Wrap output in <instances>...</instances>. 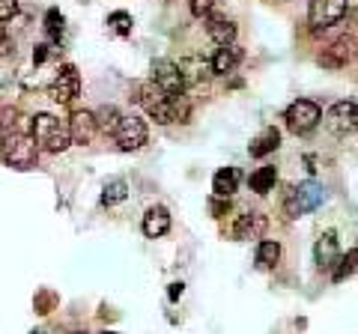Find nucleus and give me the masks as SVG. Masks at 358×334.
Listing matches in <instances>:
<instances>
[{
  "mask_svg": "<svg viewBox=\"0 0 358 334\" xmlns=\"http://www.w3.org/2000/svg\"><path fill=\"white\" fill-rule=\"evenodd\" d=\"M0 147H3V161L13 170H30L36 164L39 143L33 138V126H18L15 114H6V122L0 129Z\"/></svg>",
  "mask_w": 358,
  "mask_h": 334,
  "instance_id": "obj_1",
  "label": "nucleus"
},
{
  "mask_svg": "<svg viewBox=\"0 0 358 334\" xmlns=\"http://www.w3.org/2000/svg\"><path fill=\"white\" fill-rule=\"evenodd\" d=\"M141 105L155 122H162V126H171V122L188 117V108L179 105V96L164 93L162 87L152 84V81L141 87Z\"/></svg>",
  "mask_w": 358,
  "mask_h": 334,
  "instance_id": "obj_2",
  "label": "nucleus"
},
{
  "mask_svg": "<svg viewBox=\"0 0 358 334\" xmlns=\"http://www.w3.org/2000/svg\"><path fill=\"white\" fill-rule=\"evenodd\" d=\"M30 126H33V138H36L39 150L57 155V152H66L72 147L69 122H63V119L51 117V114H36L30 119Z\"/></svg>",
  "mask_w": 358,
  "mask_h": 334,
  "instance_id": "obj_3",
  "label": "nucleus"
},
{
  "mask_svg": "<svg viewBox=\"0 0 358 334\" xmlns=\"http://www.w3.org/2000/svg\"><path fill=\"white\" fill-rule=\"evenodd\" d=\"M322 200H326V188H322L320 182H313V180L299 182L293 191H289L287 203H284L287 218H301L305 212H313V209H317Z\"/></svg>",
  "mask_w": 358,
  "mask_h": 334,
  "instance_id": "obj_4",
  "label": "nucleus"
},
{
  "mask_svg": "<svg viewBox=\"0 0 358 334\" xmlns=\"http://www.w3.org/2000/svg\"><path fill=\"white\" fill-rule=\"evenodd\" d=\"M284 119H287V129L293 131V135H308V131H313L320 126L322 110L317 102H310V99H296V102L287 108Z\"/></svg>",
  "mask_w": 358,
  "mask_h": 334,
  "instance_id": "obj_5",
  "label": "nucleus"
},
{
  "mask_svg": "<svg viewBox=\"0 0 358 334\" xmlns=\"http://www.w3.org/2000/svg\"><path fill=\"white\" fill-rule=\"evenodd\" d=\"M346 9H350L346 0H310L308 21H310L313 30H326L331 24H338V21L346 15Z\"/></svg>",
  "mask_w": 358,
  "mask_h": 334,
  "instance_id": "obj_6",
  "label": "nucleus"
},
{
  "mask_svg": "<svg viewBox=\"0 0 358 334\" xmlns=\"http://www.w3.org/2000/svg\"><path fill=\"white\" fill-rule=\"evenodd\" d=\"M147 138H150L147 122L138 119V117H122V122L114 131V143H117V150H122V152L141 150L143 143H147Z\"/></svg>",
  "mask_w": 358,
  "mask_h": 334,
  "instance_id": "obj_7",
  "label": "nucleus"
},
{
  "mask_svg": "<svg viewBox=\"0 0 358 334\" xmlns=\"http://www.w3.org/2000/svg\"><path fill=\"white\" fill-rule=\"evenodd\" d=\"M152 84H159L164 93H171V96H182L185 90V72H182V66L173 63V60H155L152 63Z\"/></svg>",
  "mask_w": 358,
  "mask_h": 334,
  "instance_id": "obj_8",
  "label": "nucleus"
},
{
  "mask_svg": "<svg viewBox=\"0 0 358 334\" xmlns=\"http://www.w3.org/2000/svg\"><path fill=\"white\" fill-rule=\"evenodd\" d=\"M48 93L60 105H69L72 99H78V93H81V75H78L75 66H63L57 78H54V84L48 87Z\"/></svg>",
  "mask_w": 358,
  "mask_h": 334,
  "instance_id": "obj_9",
  "label": "nucleus"
},
{
  "mask_svg": "<svg viewBox=\"0 0 358 334\" xmlns=\"http://www.w3.org/2000/svg\"><path fill=\"white\" fill-rule=\"evenodd\" d=\"M326 126L334 135H350V131L358 129V110L355 102H334L326 114Z\"/></svg>",
  "mask_w": 358,
  "mask_h": 334,
  "instance_id": "obj_10",
  "label": "nucleus"
},
{
  "mask_svg": "<svg viewBox=\"0 0 358 334\" xmlns=\"http://www.w3.org/2000/svg\"><path fill=\"white\" fill-rule=\"evenodd\" d=\"M313 260H317L320 272H334V266L341 263V245H338V236H334L331 230L320 236L317 248H313Z\"/></svg>",
  "mask_w": 358,
  "mask_h": 334,
  "instance_id": "obj_11",
  "label": "nucleus"
},
{
  "mask_svg": "<svg viewBox=\"0 0 358 334\" xmlns=\"http://www.w3.org/2000/svg\"><path fill=\"white\" fill-rule=\"evenodd\" d=\"M69 131H72V143H81V147H87V143L96 138V131H99L96 114H93V110H75L72 119H69Z\"/></svg>",
  "mask_w": 358,
  "mask_h": 334,
  "instance_id": "obj_12",
  "label": "nucleus"
},
{
  "mask_svg": "<svg viewBox=\"0 0 358 334\" xmlns=\"http://www.w3.org/2000/svg\"><path fill=\"white\" fill-rule=\"evenodd\" d=\"M141 230H143L147 239L164 236V233L171 230V212H167L164 206H150L147 215H143V221H141Z\"/></svg>",
  "mask_w": 358,
  "mask_h": 334,
  "instance_id": "obj_13",
  "label": "nucleus"
},
{
  "mask_svg": "<svg viewBox=\"0 0 358 334\" xmlns=\"http://www.w3.org/2000/svg\"><path fill=\"white\" fill-rule=\"evenodd\" d=\"M266 215L263 212H245L239 215L236 221V227H233V236H236L239 242H248V239H260L263 233H266Z\"/></svg>",
  "mask_w": 358,
  "mask_h": 334,
  "instance_id": "obj_14",
  "label": "nucleus"
},
{
  "mask_svg": "<svg viewBox=\"0 0 358 334\" xmlns=\"http://www.w3.org/2000/svg\"><path fill=\"white\" fill-rule=\"evenodd\" d=\"M239 60H242V48L236 45V42H233V45H218L215 57L209 60V69L215 75H230L239 66Z\"/></svg>",
  "mask_w": 358,
  "mask_h": 334,
  "instance_id": "obj_15",
  "label": "nucleus"
},
{
  "mask_svg": "<svg viewBox=\"0 0 358 334\" xmlns=\"http://www.w3.org/2000/svg\"><path fill=\"white\" fill-rule=\"evenodd\" d=\"M206 33L215 45H233V42H236V24H233L230 18H221V15L206 18Z\"/></svg>",
  "mask_w": 358,
  "mask_h": 334,
  "instance_id": "obj_16",
  "label": "nucleus"
},
{
  "mask_svg": "<svg viewBox=\"0 0 358 334\" xmlns=\"http://www.w3.org/2000/svg\"><path fill=\"white\" fill-rule=\"evenodd\" d=\"M278 147H281V131H278V129H263L260 135L251 140L248 152H251V159H266V155L275 152Z\"/></svg>",
  "mask_w": 358,
  "mask_h": 334,
  "instance_id": "obj_17",
  "label": "nucleus"
},
{
  "mask_svg": "<svg viewBox=\"0 0 358 334\" xmlns=\"http://www.w3.org/2000/svg\"><path fill=\"white\" fill-rule=\"evenodd\" d=\"M239 188V170L236 167H221V170L212 176V191L215 197H233Z\"/></svg>",
  "mask_w": 358,
  "mask_h": 334,
  "instance_id": "obj_18",
  "label": "nucleus"
},
{
  "mask_svg": "<svg viewBox=\"0 0 358 334\" xmlns=\"http://www.w3.org/2000/svg\"><path fill=\"white\" fill-rule=\"evenodd\" d=\"M275 182H278V170H275L272 164L257 167V170L251 173V180H248V185H251L254 194H268V191L275 188Z\"/></svg>",
  "mask_w": 358,
  "mask_h": 334,
  "instance_id": "obj_19",
  "label": "nucleus"
},
{
  "mask_svg": "<svg viewBox=\"0 0 358 334\" xmlns=\"http://www.w3.org/2000/svg\"><path fill=\"white\" fill-rule=\"evenodd\" d=\"M278 260H281V245L278 242L266 239L257 245V266H260V269H275Z\"/></svg>",
  "mask_w": 358,
  "mask_h": 334,
  "instance_id": "obj_20",
  "label": "nucleus"
},
{
  "mask_svg": "<svg viewBox=\"0 0 358 334\" xmlns=\"http://www.w3.org/2000/svg\"><path fill=\"white\" fill-rule=\"evenodd\" d=\"M126 197H129V185H126V180H110V182H105V188H102V206L122 203Z\"/></svg>",
  "mask_w": 358,
  "mask_h": 334,
  "instance_id": "obj_21",
  "label": "nucleus"
},
{
  "mask_svg": "<svg viewBox=\"0 0 358 334\" xmlns=\"http://www.w3.org/2000/svg\"><path fill=\"white\" fill-rule=\"evenodd\" d=\"M355 269H358V248L346 251V257H341V263L334 266V272H331V281H334V284H343Z\"/></svg>",
  "mask_w": 358,
  "mask_h": 334,
  "instance_id": "obj_22",
  "label": "nucleus"
},
{
  "mask_svg": "<svg viewBox=\"0 0 358 334\" xmlns=\"http://www.w3.org/2000/svg\"><path fill=\"white\" fill-rule=\"evenodd\" d=\"M96 119H99V129H105V131H110V135H114L117 126L122 122V114H120L114 105H105V108L96 110Z\"/></svg>",
  "mask_w": 358,
  "mask_h": 334,
  "instance_id": "obj_23",
  "label": "nucleus"
},
{
  "mask_svg": "<svg viewBox=\"0 0 358 334\" xmlns=\"http://www.w3.org/2000/svg\"><path fill=\"white\" fill-rule=\"evenodd\" d=\"M346 60H350V45H346V42H338V45H331V51L320 57V63L329 66V69H338V66H343Z\"/></svg>",
  "mask_w": 358,
  "mask_h": 334,
  "instance_id": "obj_24",
  "label": "nucleus"
},
{
  "mask_svg": "<svg viewBox=\"0 0 358 334\" xmlns=\"http://www.w3.org/2000/svg\"><path fill=\"white\" fill-rule=\"evenodd\" d=\"M108 24H110V30H114V33H120V36H129V33H131V15L129 13H110Z\"/></svg>",
  "mask_w": 358,
  "mask_h": 334,
  "instance_id": "obj_25",
  "label": "nucleus"
},
{
  "mask_svg": "<svg viewBox=\"0 0 358 334\" xmlns=\"http://www.w3.org/2000/svg\"><path fill=\"white\" fill-rule=\"evenodd\" d=\"M45 30H48L51 39H60V33H63V15L57 13V9H48V13H45Z\"/></svg>",
  "mask_w": 358,
  "mask_h": 334,
  "instance_id": "obj_26",
  "label": "nucleus"
},
{
  "mask_svg": "<svg viewBox=\"0 0 358 334\" xmlns=\"http://www.w3.org/2000/svg\"><path fill=\"white\" fill-rule=\"evenodd\" d=\"M218 6V0H192L188 3V9H192L194 18H209V13Z\"/></svg>",
  "mask_w": 358,
  "mask_h": 334,
  "instance_id": "obj_27",
  "label": "nucleus"
},
{
  "mask_svg": "<svg viewBox=\"0 0 358 334\" xmlns=\"http://www.w3.org/2000/svg\"><path fill=\"white\" fill-rule=\"evenodd\" d=\"M18 15V0H0V21H13Z\"/></svg>",
  "mask_w": 358,
  "mask_h": 334,
  "instance_id": "obj_28",
  "label": "nucleus"
},
{
  "mask_svg": "<svg viewBox=\"0 0 358 334\" xmlns=\"http://www.w3.org/2000/svg\"><path fill=\"white\" fill-rule=\"evenodd\" d=\"M45 57H48V48H45V45H39V51L33 54V63H45Z\"/></svg>",
  "mask_w": 358,
  "mask_h": 334,
  "instance_id": "obj_29",
  "label": "nucleus"
},
{
  "mask_svg": "<svg viewBox=\"0 0 358 334\" xmlns=\"http://www.w3.org/2000/svg\"><path fill=\"white\" fill-rule=\"evenodd\" d=\"M179 296H182V284H171V298H173V302H176V298Z\"/></svg>",
  "mask_w": 358,
  "mask_h": 334,
  "instance_id": "obj_30",
  "label": "nucleus"
},
{
  "mask_svg": "<svg viewBox=\"0 0 358 334\" xmlns=\"http://www.w3.org/2000/svg\"><path fill=\"white\" fill-rule=\"evenodd\" d=\"M355 110H358V99H355Z\"/></svg>",
  "mask_w": 358,
  "mask_h": 334,
  "instance_id": "obj_31",
  "label": "nucleus"
},
{
  "mask_svg": "<svg viewBox=\"0 0 358 334\" xmlns=\"http://www.w3.org/2000/svg\"><path fill=\"white\" fill-rule=\"evenodd\" d=\"M105 334H117V331H105Z\"/></svg>",
  "mask_w": 358,
  "mask_h": 334,
  "instance_id": "obj_32",
  "label": "nucleus"
},
{
  "mask_svg": "<svg viewBox=\"0 0 358 334\" xmlns=\"http://www.w3.org/2000/svg\"><path fill=\"white\" fill-rule=\"evenodd\" d=\"M75 334H81V331H75Z\"/></svg>",
  "mask_w": 358,
  "mask_h": 334,
  "instance_id": "obj_33",
  "label": "nucleus"
}]
</instances>
